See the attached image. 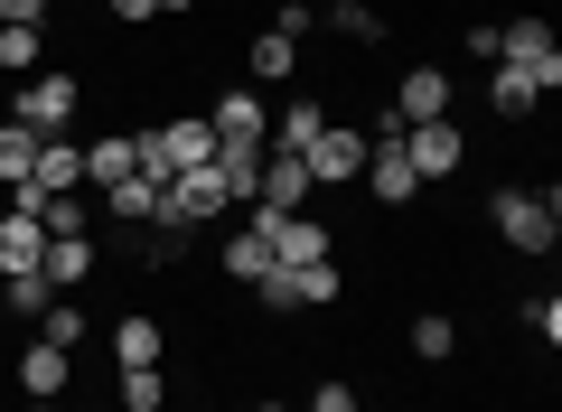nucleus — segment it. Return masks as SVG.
I'll return each mask as SVG.
<instances>
[{
	"instance_id": "f257e3e1",
	"label": "nucleus",
	"mask_w": 562,
	"mask_h": 412,
	"mask_svg": "<svg viewBox=\"0 0 562 412\" xmlns=\"http://www.w3.org/2000/svg\"><path fill=\"white\" fill-rule=\"evenodd\" d=\"M497 235L516 244V254H553L562 197H553V188H506V197H497Z\"/></svg>"
},
{
	"instance_id": "f03ea898",
	"label": "nucleus",
	"mask_w": 562,
	"mask_h": 412,
	"mask_svg": "<svg viewBox=\"0 0 562 412\" xmlns=\"http://www.w3.org/2000/svg\"><path fill=\"white\" fill-rule=\"evenodd\" d=\"M76 103H85V85L57 76V66H38V76L20 85V113H10V122H20V132H38V141H57L66 122H76Z\"/></svg>"
},
{
	"instance_id": "7ed1b4c3",
	"label": "nucleus",
	"mask_w": 562,
	"mask_h": 412,
	"mask_svg": "<svg viewBox=\"0 0 562 412\" xmlns=\"http://www.w3.org/2000/svg\"><path fill=\"white\" fill-rule=\"evenodd\" d=\"M366 188L384 197V207H413L422 197V169H413V151H403V122L384 113V132L366 141Z\"/></svg>"
},
{
	"instance_id": "20e7f679",
	"label": "nucleus",
	"mask_w": 562,
	"mask_h": 412,
	"mask_svg": "<svg viewBox=\"0 0 562 412\" xmlns=\"http://www.w3.org/2000/svg\"><path fill=\"white\" fill-rule=\"evenodd\" d=\"M497 66H525V76L553 94L562 85V47H553V29L543 20H516V29H497Z\"/></svg>"
},
{
	"instance_id": "39448f33",
	"label": "nucleus",
	"mask_w": 562,
	"mask_h": 412,
	"mask_svg": "<svg viewBox=\"0 0 562 412\" xmlns=\"http://www.w3.org/2000/svg\"><path fill=\"white\" fill-rule=\"evenodd\" d=\"M310 188H319V178H310V159H301V151H262V188H254V207H281V216H301Z\"/></svg>"
},
{
	"instance_id": "423d86ee",
	"label": "nucleus",
	"mask_w": 562,
	"mask_h": 412,
	"mask_svg": "<svg viewBox=\"0 0 562 412\" xmlns=\"http://www.w3.org/2000/svg\"><path fill=\"white\" fill-rule=\"evenodd\" d=\"M450 113V76L441 66H403V85H394V122L413 132V122H441Z\"/></svg>"
},
{
	"instance_id": "0eeeda50",
	"label": "nucleus",
	"mask_w": 562,
	"mask_h": 412,
	"mask_svg": "<svg viewBox=\"0 0 562 412\" xmlns=\"http://www.w3.org/2000/svg\"><path fill=\"white\" fill-rule=\"evenodd\" d=\"M301 159H310V178H366V132H338V122H319Z\"/></svg>"
},
{
	"instance_id": "6e6552de",
	"label": "nucleus",
	"mask_w": 562,
	"mask_h": 412,
	"mask_svg": "<svg viewBox=\"0 0 562 412\" xmlns=\"http://www.w3.org/2000/svg\"><path fill=\"white\" fill-rule=\"evenodd\" d=\"M403 151H413V169H422V178H450L469 141H460V122L441 113V122H413V132H403Z\"/></svg>"
},
{
	"instance_id": "1a4fd4ad",
	"label": "nucleus",
	"mask_w": 562,
	"mask_h": 412,
	"mask_svg": "<svg viewBox=\"0 0 562 412\" xmlns=\"http://www.w3.org/2000/svg\"><path fill=\"white\" fill-rule=\"evenodd\" d=\"M38 254H47V225L38 216H0V281H20V272H38Z\"/></svg>"
},
{
	"instance_id": "9d476101",
	"label": "nucleus",
	"mask_w": 562,
	"mask_h": 412,
	"mask_svg": "<svg viewBox=\"0 0 562 412\" xmlns=\"http://www.w3.org/2000/svg\"><path fill=\"white\" fill-rule=\"evenodd\" d=\"M216 178H225L235 207H254V188H262V141H216Z\"/></svg>"
},
{
	"instance_id": "9b49d317",
	"label": "nucleus",
	"mask_w": 562,
	"mask_h": 412,
	"mask_svg": "<svg viewBox=\"0 0 562 412\" xmlns=\"http://www.w3.org/2000/svg\"><path fill=\"white\" fill-rule=\"evenodd\" d=\"M272 263H291V272L328 263V225H310V216H281V225H272Z\"/></svg>"
},
{
	"instance_id": "f8f14e48",
	"label": "nucleus",
	"mask_w": 562,
	"mask_h": 412,
	"mask_svg": "<svg viewBox=\"0 0 562 412\" xmlns=\"http://www.w3.org/2000/svg\"><path fill=\"white\" fill-rule=\"evenodd\" d=\"M206 132H216V141H262L272 122H262V103H254V94L235 85V94H216V113H206ZM262 151H272V141H262Z\"/></svg>"
},
{
	"instance_id": "ddd939ff",
	"label": "nucleus",
	"mask_w": 562,
	"mask_h": 412,
	"mask_svg": "<svg viewBox=\"0 0 562 412\" xmlns=\"http://www.w3.org/2000/svg\"><path fill=\"white\" fill-rule=\"evenodd\" d=\"M66 375H76V366H66V347H47V337L20 356V393H29V403H57V393H66Z\"/></svg>"
},
{
	"instance_id": "4468645a",
	"label": "nucleus",
	"mask_w": 562,
	"mask_h": 412,
	"mask_svg": "<svg viewBox=\"0 0 562 412\" xmlns=\"http://www.w3.org/2000/svg\"><path fill=\"white\" fill-rule=\"evenodd\" d=\"M113 356H122V375H132V366H160V356H169V329H160V319H122V329H113Z\"/></svg>"
},
{
	"instance_id": "2eb2a0df",
	"label": "nucleus",
	"mask_w": 562,
	"mask_h": 412,
	"mask_svg": "<svg viewBox=\"0 0 562 412\" xmlns=\"http://www.w3.org/2000/svg\"><path fill=\"white\" fill-rule=\"evenodd\" d=\"M29 188H47V197L85 188V151H76V141H38V169H29Z\"/></svg>"
},
{
	"instance_id": "dca6fc26",
	"label": "nucleus",
	"mask_w": 562,
	"mask_h": 412,
	"mask_svg": "<svg viewBox=\"0 0 562 412\" xmlns=\"http://www.w3.org/2000/svg\"><path fill=\"white\" fill-rule=\"evenodd\" d=\"M160 197H169V188H150V178L132 169V178H122V188H103V207H113L122 225H160Z\"/></svg>"
},
{
	"instance_id": "f3484780",
	"label": "nucleus",
	"mask_w": 562,
	"mask_h": 412,
	"mask_svg": "<svg viewBox=\"0 0 562 412\" xmlns=\"http://www.w3.org/2000/svg\"><path fill=\"white\" fill-rule=\"evenodd\" d=\"M140 169V159H132V141H85V188H122V178H132Z\"/></svg>"
},
{
	"instance_id": "a211bd4d",
	"label": "nucleus",
	"mask_w": 562,
	"mask_h": 412,
	"mask_svg": "<svg viewBox=\"0 0 562 412\" xmlns=\"http://www.w3.org/2000/svg\"><path fill=\"white\" fill-rule=\"evenodd\" d=\"M487 103H497V113L516 122V113H535V103H543V85L525 76V66H497V76H487Z\"/></svg>"
},
{
	"instance_id": "6ab92c4d",
	"label": "nucleus",
	"mask_w": 562,
	"mask_h": 412,
	"mask_svg": "<svg viewBox=\"0 0 562 412\" xmlns=\"http://www.w3.org/2000/svg\"><path fill=\"white\" fill-rule=\"evenodd\" d=\"M38 57H47V38H38V29H10V20H0V76H38Z\"/></svg>"
},
{
	"instance_id": "aec40b11",
	"label": "nucleus",
	"mask_w": 562,
	"mask_h": 412,
	"mask_svg": "<svg viewBox=\"0 0 562 412\" xmlns=\"http://www.w3.org/2000/svg\"><path fill=\"white\" fill-rule=\"evenodd\" d=\"M272 272V235H254V225H244L235 244H225V281H262Z\"/></svg>"
},
{
	"instance_id": "412c9836",
	"label": "nucleus",
	"mask_w": 562,
	"mask_h": 412,
	"mask_svg": "<svg viewBox=\"0 0 562 412\" xmlns=\"http://www.w3.org/2000/svg\"><path fill=\"white\" fill-rule=\"evenodd\" d=\"M291 66H301V38H281V29H262V38H254V76H262V85H281Z\"/></svg>"
},
{
	"instance_id": "4be33fe9",
	"label": "nucleus",
	"mask_w": 562,
	"mask_h": 412,
	"mask_svg": "<svg viewBox=\"0 0 562 412\" xmlns=\"http://www.w3.org/2000/svg\"><path fill=\"white\" fill-rule=\"evenodd\" d=\"M29 169H38V132H20V122H0V178L20 188Z\"/></svg>"
},
{
	"instance_id": "5701e85b",
	"label": "nucleus",
	"mask_w": 562,
	"mask_h": 412,
	"mask_svg": "<svg viewBox=\"0 0 562 412\" xmlns=\"http://www.w3.org/2000/svg\"><path fill=\"white\" fill-rule=\"evenodd\" d=\"M169 403V375L160 366H132V375H122V412H160Z\"/></svg>"
},
{
	"instance_id": "b1692460",
	"label": "nucleus",
	"mask_w": 562,
	"mask_h": 412,
	"mask_svg": "<svg viewBox=\"0 0 562 412\" xmlns=\"http://www.w3.org/2000/svg\"><path fill=\"white\" fill-rule=\"evenodd\" d=\"M413 356H431V366H441V356H460V329H450L441 310H431V319H413Z\"/></svg>"
},
{
	"instance_id": "393cba45",
	"label": "nucleus",
	"mask_w": 562,
	"mask_h": 412,
	"mask_svg": "<svg viewBox=\"0 0 562 412\" xmlns=\"http://www.w3.org/2000/svg\"><path fill=\"white\" fill-rule=\"evenodd\" d=\"M328 29H338V38H357V47H375V38H384V20L366 10V0H338V10H328Z\"/></svg>"
},
{
	"instance_id": "a878e982",
	"label": "nucleus",
	"mask_w": 562,
	"mask_h": 412,
	"mask_svg": "<svg viewBox=\"0 0 562 412\" xmlns=\"http://www.w3.org/2000/svg\"><path fill=\"white\" fill-rule=\"evenodd\" d=\"M310 132H319V103H291V113H281L262 141H281V151H310Z\"/></svg>"
},
{
	"instance_id": "bb28decb",
	"label": "nucleus",
	"mask_w": 562,
	"mask_h": 412,
	"mask_svg": "<svg viewBox=\"0 0 562 412\" xmlns=\"http://www.w3.org/2000/svg\"><path fill=\"white\" fill-rule=\"evenodd\" d=\"M0 291H10V310H20V319H38L47 300H57V291H47V281H38V272H20V281H0Z\"/></svg>"
},
{
	"instance_id": "cd10ccee",
	"label": "nucleus",
	"mask_w": 562,
	"mask_h": 412,
	"mask_svg": "<svg viewBox=\"0 0 562 412\" xmlns=\"http://www.w3.org/2000/svg\"><path fill=\"white\" fill-rule=\"evenodd\" d=\"M525 329H535L543 347H562V300H535V310H525Z\"/></svg>"
},
{
	"instance_id": "c85d7f7f",
	"label": "nucleus",
	"mask_w": 562,
	"mask_h": 412,
	"mask_svg": "<svg viewBox=\"0 0 562 412\" xmlns=\"http://www.w3.org/2000/svg\"><path fill=\"white\" fill-rule=\"evenodd\" d=\"M310 412H357V385H338V375H328V385L310 393Z\"/></svg>"
},
{
	"instance_id": "c756f323",
	"label": "nucleus",
	"mask_w": 562,
	"mask_h": 412,
	"mask_svg": "<svg viewBox=\"0 0 562 412\" xmlns=\"http://www.w3.org/2000/svg\"><path fill=\"white\" fill-rule=\"evenodd\" d=\"M0 20H10V29H38V20H47V0H0Z\"/></svg>"
},
{
	"instance_id": "7c9ffc66",
	"label": "nucleus",
	"mask_w": 562,
	"mask_h": 412,
	"mask_svg": "<svg viewBox=\"0 0 562 412\" xmlns=\"http://www.w3.org/2000/svg\"><path fill=\"white\" fill-rule=\"evenodd\" d=\"M103 10H113V20H150V10H160V0H103Z\"/></svg>"
},
{
	"instance_id": "2f4dec72",
	"label": "nucleus",
	"mask_w": 562,
	"mask_h": 412,
	"mask_svg": "<svg viewBox=\"0 0 562 412\" xmlns=\"http://www.w3.org/2000/svg\"><path fill=\"white\" fill-rule=\"evenodd\" d=\"M160 10H198V0H160Z\"/></svg>"
},
{
	"instance_id": "473e14b6",
	"label": "nucleus",
	"mask_w": 562,
	"mask_h": 412,
	"mask_svg": "<svg viewBox=\"0 0 562 412\" xmlns=\"http://www.w3.org/2000/svg\"><path fill=\"white\" fill-rule=\"evenodd\" d=\"M254 412H291V403H254Z\"/></svg>"
},
{
	"instance_id": "72a5a7b5",
	"label": "nucleus",
	"mask_w": 562,
	"mask_h": 412,
	"mask_svg": "<svg viewBox=\"0 0 562 412\" xmlns=\"http://www.w3.org/2000/svg\"><path fill=\"white\" fill-rule=\"evenodd\" d=\"M29 412H57V403H29Z\"/></svg>"
}]
</instances>
